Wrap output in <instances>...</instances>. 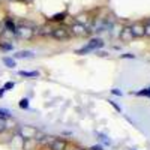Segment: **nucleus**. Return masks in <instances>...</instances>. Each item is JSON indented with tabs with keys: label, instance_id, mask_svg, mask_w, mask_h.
Wrapping results in <instances>:
<instances>
[{
	"label": "nucleus",
	"instance_id": "11",
	"mask_svg": "<svg viewBox=\"0 0 150 150\" xmlns=\"http://www.w3.org/2000/svg\"><path fill=\"white\" fill-rule=\"evenodd\" d=\"M68 18V11H62V12H57V14H54L53 17H50V23H60L63 24Z\"/></svg>",
	"mask_w": 150,
	"mask_h": 150
},
{
	"label": "nucleus",
	"instance_id": "28",
	"mask_svg": "<svg viewBox=\"0 0 150 150\" xmlns=\"http://www.w3.org/2000/svg\"><path fill=\"white\" fill-rule=\"evenodd\" d=\"M23 2H30V0H23Z\"/></svg>",
	"mask_w": 150,
	"mask_h": 150
},
{
	"label": "nucleus",
	"instance_id": "7",
	"mask_svg": "<svg viewBox=\"0 0 150 150\" xmlns=\"http://www.w3.org/2000/svg\"><path fill=\"white\" fill-rule=\"evenodd\" d=\"M129 27H131L134 38H144V23L143 21H135Z\"/></svg>",
	"mask_w": 150,
	"mask_h": 150
},
{
	"label": "nucleus",
	"instance_id": "24",
	"mask_svg": "<svg viewBox=\"0 0 150 150\" xmlns=\"http://www.w3.org/2000/svg\"><path fill=\"white\" fill-rule=\"evenodd\" d=\"M111 93H112V95H116V96H122V92H120L119 89H112Z\"/></svg>",
	"mask_w": 150,
	"mask_h": 150
},
{
	"label": "nucleus",
	"instance_id": "22",
	"mask_svg": "<svg viewBox=\"0 0 150 150\" xmlns=\"http://www.w3.org/2000/svg\"><path fill=\"white\" fill-rule=\"evenodd\" d=\"M108 104H110V105H111L112 108H114L116 111H119V112H122V108H120V107H119V105H117V104H116L114 101H111V99H110V101H108Z\"/></svg>",
	"mask_w": 150,
	"mask_h": 150
},
{
	"label": "nucleus",
	"instance_id": "16",
	"mask_svg": "<svg viewBox=\"0 0 150 150\" xmlns=\"http://www.w3.org/2000/svg\"><path fill=\"white\" fill-rule=\"evenodd\" d=\"M144 36L150 38V18H147L144 21Z\"/></svg>",
	"mask_w": 150,
	"mask_h": 150
},
{
	"label": "nucleus",
	"instance_id": "12",
	"mask_svg": "<svg viewBox=\"0 0 150 150\" xmlns=\"http://www.w3.org/2000/svg\"><path fill=\"white\" fill-rule=\"evenodd\" d=\"M33 56H35L33 51H30V50H24V51H18V53H15L12 59H32Z\"/></svg>",
	"mask_w": 150,
	"mask_h": 150
},
{
	"label": "nucleus",
	"instance_id": "5",
	"mask_svg": "<svg viewBox=\"0 0 150 150\" xmlns=\"http://www.w3.org/2000/svg\"><path fill=\"white\" fill-rule=\"evenodd\" d=\"M53 26L51 24H42V26H35V36H41V38H48L53 35Z\"/></svg>",
	"mask_w": 150,
	"mask_h": 150
},
{
	"label": "nucleus",
	"instance_id": "23",
	"mask_svg": "<svg viewBox=\"0 0 150 150\" xmlns=\"http://www.w3.org/2000/svg\"><path fill=\"white\" fill-rule=\"evenodd\" d=\"M120 57H122V59H135V56H134V54H131V53H126V54H122Z\"/></svg>",
	"mask_w": 150,
	"mask_h": 150
},
{
	"label": "nucleus",
	"instance_id": "9",
	"mask_svg": "<svg viewBox=\"0 0 150 150\" xmlns=\"http://www.w3.org/2000/svg\"><path fill=\"white\" fill-rule=\"evenodd\" d=\"M119 39H120L122 42H131V41L134 39L129 26H125V27L120 29V32H119Z\"/></svg>",
	"mask_w": 150,
	"mask_h": 150
},
{
	"label": "nucleus",
	"instance_id": "3",
	"mask_svg": "<svg viewBox=\"0 0 150 150\" xmlns=\"http://www.w3.org/2000/svg\"><path fill=\"white\" fill-rule=\"evenodd\" d=\"M51 38H54L56 41H60V42L68 41L69 38H71L69 27H66L65 24H59L57 27H54V29H53V35H51Z\"/></svg>",
	"mask_w": 150,
	"mask_h": 150
},
{
	"label": "nucleus",
	"instance_id": "17",
	"mask_svg": "<svg viewBox=\"0 0 150 150\" xmlns=\"http://www.w3.org/2000/svg\"><path fill=\"white\" fill-rule=\"evenodd\" d=\"M18 105H20V108H23V110H27V108H29V99H27V98H23V99H20Z\"/></svg>",
	"mask_w": 150,
	"mask_h": 150
},
{
	"label": "nucleus",
	"instance_id": "27",
	"mask_svg": "<svg viewBox=\"0 0 150 150\" xmlns=\"http://www.w3.org/2000/svg\"><path fill=\"white\" fill-rule=\"evenodd\" d=\"M5 89H3V87H0V98H3V95H5Z\"/></svg>",
	"mask_w": 150,
	"mask_h": 150
},
{
	"label": "nucleus",
	"instance_id": "13",
	"mask_svg": "<svg viewBox=\"0 0 150 150\" xmlns=\"http://www.w3.org/2000/svg\"><path fill=\"white\" fill-rule=\"evenodd\" d=\"M21 77H26V78H36L39 77V72L38 71H20L18 72Z\"/></svg>",
	"mask_w": 150,
	"mask_h": 150
},
{
	"label": "nucleus",
	"instance_id": "6",
	"mask_svg": "<svg viewBox=\"0 0 150 150\" xmlns=\"http://www.w3.org/2000/svg\"><path fill=\"white\" fill-rule=\"evenodd\" d=\"M3 29H5V32H9L11 35L15 36L17 35V23L14 21V18H12V17H5V20H3Z\"/></svg>",
	"mask_w": 150,
	"mask_h": 150
},
{
	"label": "nucleus",
	"instance_id": "2",
	"mask_svg": "<svg viewBox=\"0 0 150 150\" xmlns=\"http://www.w3.org/2000/svg\"><path fill=\"white\" fill-rule=\"evenodd\" d=\"M17 38L24 41H30L35 38V26L30 23H23V24H17Z\"/></svg>",
	"mask_w": 150,
	"mask_h": 150
},
{
	"label": "nucleus",
	"instance_id": "19",
	"mask_svg": "<svg viewBox=\"0 0 150 150\" xmlns=\"http://www.w3.org/2000/svg\"><path fill=\"white\" fill-rule=\"evenodd\" d=\"M6 129H8V122H6V119H2V117H0V134L5 132Z\"/></svg>",
	"mask_w": 150,
	"mask_h": 150
},
{
	"label": "nucleus",
	"instance_id": "14",
	"mask_svg": "<svg viewBox=\"0 0 150 150\" xmlns=\"http://www.w3.org/2000/svg\"><path fill=\"white\" fill-rule=\"evenodd\" d=\"M0 50L2 51H12L14 50V44L11 41H0Z\"/></svg>",
	"mask_w": 150,
	"mask_h": 150
},
{
	"label": "nucleus",
	"instance_id": "10",
	"mask_svg": "<svg viewBox=\"0 0 150 150\" xmlns=\"http://www.w3.org/2000/svg\"><path fill=\"white\" fill-rule=\"evenodd\" d=\"M68 141L63 138H54L53 143L50 144V150H66Z\"/></svg>",
	"mask_w": 150,
	"mask_h": 150
},
{
	"label": "nucleus",
	"instance_id": "18",
	"mask_svg": "<svg viewBox=\"0 0 150 150\" xmlns=\"http://www.w3.org/2000/svg\"><path fill=\"white\" fill-rule=\"evenodd\" d=\"M12 114H11V111L6 110V108H0V117L2 119H9Z\"/></svg>",
	"mask_w": 150,
	"mask_h": 150
},
{
	"label": "nucleus",
	"instance_id": "1",
	"mask_svg": "<svg viewBox=\"0 0 150 150\" xmlns=\"http://www.w3.org/2000/svg\"><path fill=\"white\" fill-rule=\"evenodd\" d=\"M105 45V42H104V39H101V38H92V39L87 42L83 48H80V50H77L75 51V54H78V56H84V54H87V53H93V51H98V50H101L102 47Z\"/></svg>",
	"mask_w": 150,
	"mask_h": 150
},
{
	"label": "nucleus",
	"instance_id": "25",
	"mask_svg": "<svg viewBox=\"0 0 150 150\" xmlns=\"http://www.w3.org/2000/svg\"><path fill=\"white\" fill-rule=\"evenodd\" d=\"M90 150H102V147L101 146H93V147H90Z\"/></svg>",
	"mask_w": 150,
	"mask_h": 150
},
{
	"label": "nucleus",
	"instance_id": "8",
	"mask_svg": "<svg viewBox=\"0 0 150 150\" xmlns=\"http://www.w3.org/2000/svg\"><path fill=\"white\" fill-rule=\"evenodd\" d=\"M92 20L93 18L90 17L89 12H83V14H78L77 17H75L74 23H78V24H81V26H84V27H90Z\"/></svg>",
	"mask_w": 150,
	"mask_h": 150
},
{
	"label": "nucleus",
	"instance_id": "15",
	"mask_svg": "<svg viewBox=\"0 0 150 150\" xmlns=\"http://www.w3.org/2000/svg\"><path fill=\"white\" fill-rule=\"evenodd\" d=\"M2 62H3V65H5L6 68H9V69H14V68L17 66L15 59H12V57H3Z\"/></svg>",
	"mask_w": 150,
	"mask_h": 150
},
{
	"label": "nucleus",
	"instance_id": "4",
	"mask_svg": "<svg viewBox=\"0 0 150 150\" xmlns=\"http://www.w3.org/2000/svg\"><path fill=\"white\" fill-rule=\"evenodd\" d=\"M69 33L74 38H84V36H90L92 35L89 27H84V26H81V24H78V23H72L69 26Z\"/></svg>",
	"mask_w": 150,
	"mask_h": 150
},
{
	"label": "nucleus",
	"instance_id": "26",
	"mask_svg": "<svg viewBox=\"0 0 150 150\" xmlns=\"http://www.w3.org/2000/svg\"><path fill=\"white\" fill-rule=\"evenodd\" d=\"M3 32H5V29H3V24L0 23V38H2V35H3Z\"/></svg>",
	"mask_w": 150,
	"mask_h": 150
},
{
	"label": "nucleus",
	"instance_id": "20",
	"mask_svg": "<svg viewBox=\"0 0 150 150\" xmlns=\"http://www.w3.org/2000/svg\"><path fill=\"white\" fill-rule=\"evenodd\" d=\"M137 95H138V96H147V98H150V87H149V89H143V90H140V92H137Z\"/></svg>",
	"mask_w": 150,
	"mask_h": 150
},
{
	"label": "nucleus",
	"instance_id": "21",
	"mask_svg": "<svg viewBox=\"0 0 150 150\" xmlns=\"http://www.w3.org/2000/svg\"><path fill=\"white\" fill-rule=\"evenodd\" d=\"M14 87H15V83H14V81H8V83H5L3 89H5V90H12Z\"/></svg>",
	"mask_w": 150,
	"mask_h": 150
}]
</instances>
